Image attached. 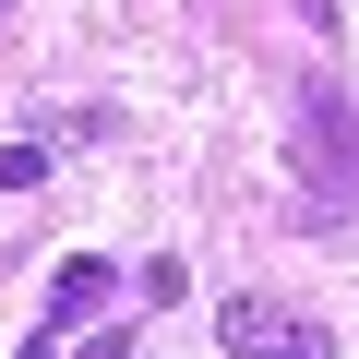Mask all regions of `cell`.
<instances>
[{
	"label": "cell",
	"instance_id": "7a4b0ae2",
	"mask_svg": "<svg viewBox=\"0 0 359 359\" xmlns=\"http://www.w3.org/2000/svg\"><path fill=\"white\" fill-rule=\"evenodd\" d=\"M299 180L323 204H359V120H347V96L335 84H311L299 96Z\"/></svg>",
	"mask_w": 359,
	"mask_h": 359
},
{
	"label": "cell",
	"instance_id": "5b68a950",
	"mask_svg": "<svg viewBox=\"0 0 359 359\" xmlns=\"http://www.w3.org/2000/svg\"><path fill=\"white\" fill-rule=\"evenodd\" d=\"M84 359H132V323H96V335H84Z\"/></svg>",
	"mask_w": 359,
	"mask_h": 359
},
{
	"label": "cell",
	"instance_id": "3957f363",
	"mask_svg": "<svg viewBox=\"0 0 359 359\" xmlns=\"http://www.w3.org/2000/svg\"><path fill=\"white\" fill-rule=\"evenodd\" d=\"M108 287H120V264H108V252H72V264L48 276V311H36V335H60V323L108 311Z\"/></svg>",
	"mask_w": 359,
	"mask_h": 359
},
{
	"label": "cell",
	"instance_id": "6da1fadb",
	"mask_svg": "<svg viewBox=\"0 0 359 359\" xmlns=\"http://www.w3.org/2000/svg\"><path fill=\"white\" fill-rule=\"evenodd\" d=\"M216 347H228V359H335V323L299 311V299L228 287V299H216Z\"/></svg>",
	"mask_w": 359,
	"mask_h": 359
},
{
	"label": "cell",
	"instance_id": "277c9868",
	"mask_svg": "<svg viewBox=\"0 0 359 359\" xmlns=\"http://www.w3.org/2000/svg\"><path fill=\"white\" fill-rule=\"evenodd\" d=\"M48 180V132H25V144H0V192H36Z\"/></svg>",
	"mask_w": 359,
	"mask_h": 359
}]
</instances>
